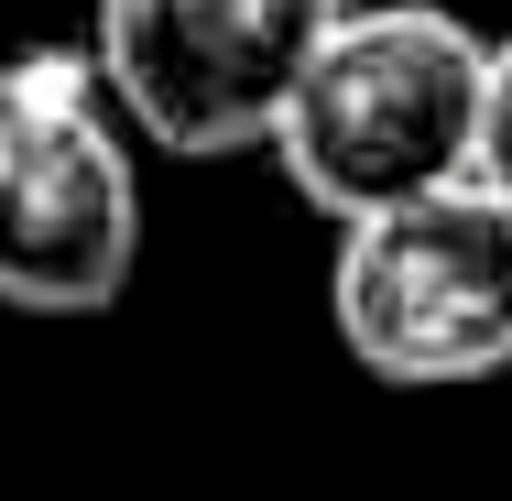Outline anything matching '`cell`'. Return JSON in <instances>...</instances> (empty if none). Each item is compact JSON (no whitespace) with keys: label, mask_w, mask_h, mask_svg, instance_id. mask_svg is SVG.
Returning a JSON list of instances; mask_svg holds the SVG:
<instances>
[{"label":"cell","mask_w":512,"mask_h":501,"mask_svg":"<svg viewBox=\"0 0 512 501\" xmlns=\"http://www.w3.org/2000/svg\"><path fill=\"white\" fill-rule=\"evenodd\" d=\"M480 109L491 33H469L447 0H349L306 88L284 99L273 164L327 229H360L447 186H480Z\"/></svg>","instance_id":"1"},{"label":"cell","mask_w":512,"mask_h":501,"mask_svg":"<svg viewBox=\"0 0 512 501\" xmlns=\"http://www.w3.org/2000/svg\"><path fill=\"white\" fill-rule=\"evenodd\" d=\"M142 262V164L88 44L0 55V305L109 316Z\"/></svg>","instance_id":"2"},{"label":"cell","mask_w":512,"mask_h":501,"mask_svg":"<svg viewBox=\"0 0 512 501\" xmlns=\"http://www.w3.org/2000/svg\"><path fill=\"white\" fill-rule=\"evenodd\" d=\"M327 327L393 393L502 382L512 371V207L491 186H447L425 207L338 229Z\"/></svg>","instance_id":"3"},{"label":"cell","mask_w":512,"mask_h":501,"mask_svg":"<svg viewBox=\"0 0 512 501\" xmlns=\"http://www.w3.org/2000/svg\"><path fill=\"white\" fill-rule=\"evenodd\" d=\"M338 22L349 0H99L88 66L120 99L131 142L175 164H229V153H273L284 99L306 88Z\"/></svg>","instance_id":"4"},{"label":"cell","mask_w":512,"mask_h":501,"mask_svg":"<svg viewBox=\"0 0 512 501\" xmlns=\"http://www.w3.org/2000/svg\"><path fill=\"white\" fill-rule=\"evenodd\" d=\"M480 186L512 207V33H491V109H480Z\"/></svg>","instance_id":"5"}]
</instances>
